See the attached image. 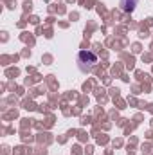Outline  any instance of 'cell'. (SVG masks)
<instances>
[{
  "instance_id": "obj_1",
  "label": "cell",
  "mask_w": 153,
  "mask_h": 155,
  "mask_svg": "<svg viewBox=\"0 0 153 155\" xmlns=\"http://www.w3.org/2000/svg\"><path fill=\"white\" fill-rule=\"evenodd\" d=\"M77 63H79L81 72H90L97 63V56L92 51H81L77 56Z\"/></svg>"
},
{
  "instance_id": "obj_2",
  "label": "cell",
  "mask_w": 153,
  "mask_h": 155,
  "mask_svg": "<svg viewBox=\"0 0 153 155\" xmlns=\"http://www.w3.org/2000/svg\"><path fill=\"white\" fill-rule=\"evenodd\" d=\"M137 2H139V0H121V9L126 11V13H132V11L135 9Z\"/></svg>"
}]
</instances>
